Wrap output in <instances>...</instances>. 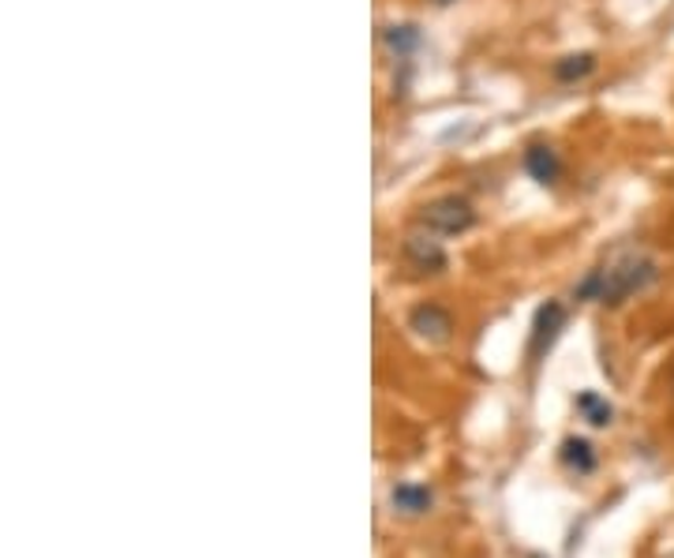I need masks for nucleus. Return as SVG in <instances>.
Listing matches in <instances>:
<instances>
[{
	"instance_id": "nucleus-3",
	"label": "nucleus",
	"mask_w": 674,
	"mask_h": 558,
	"mask_svg": "<svg viewBox=\"0 0 674 558\" xmlns=\"http://www.w3.org/2000/svg\"><path fill=\"white\" fill-rule=\"evenodd\" d=\"M562 322H566V308L562 303H543L537 311V322H532V345H529V356H543L551 349V341L559 338Z\"/></svg>"
},
{
	"instance_id": "nucleus-9",
	"label": "nucleus",
	"mask_w": 674,
	"mask_h": 558,
	"mask_svg": "<svg viewBox=\"0 0 674 558\" xmlns=\"http://www.w3.org/2000/svg\"><path fill=\"white\" fill-rule=\"evenodd\" d=\"M592 68H596V56H592V53H578V56H566V61H559L554 75L570 83V80H584V75H589Z\"/></svg>"
},
{
	"instance_id": "nucleus-8",
	"label": "nucleus",
	"mask_w": 674,
	"mask_h": 558,
	"mask_svg": "<svg viewBox=\"0 0 674 558\" xmlns=\"http://www.w3.org/2000/svg\"><path fill=\"white\" fill-rule=\"evenodd\" d=\"M559 457H562V465L573 468V473H592V468H596V454H592V446L584 443V438H566Z\"/></svg>"
},
{
	"instance_id": "nucleus-1",
	"label": "nucleus",
	"mask_w": 674,
	"mask_h": 558,
	"mask_svg": "<svg viewBox=\"0 0 674 558\" xmlns=\"http://www.w3.org/2000/svg\"><path fill=\"white\" fill-rule=\"evenodd\" d=\"M652 278H656V267H652L649 259L630 256V259L614 262V267H607V270L592 273V278L581 286V297L600 300V303H622V300H630L633 292H641Z\"/></svg>"
},
{
	"instance_id": "nucleus-12",
	"label": "nucleus",
	"mask_w": 674,
	"mask_h": 558,
	"mask_svg": "<svg viewBox=\"0 0 674 558\" xmlns=\"http://www.w3.org/2000/svg\"><path fill=\"white\" fill-rule=\"evenodd\" d=\"M435 4H450V0H435Z\"/></svg>"
},
{
	"instance_id": "nucleus-11",
	"label": "nucleus",
	"mask_w": 674,
	"mask_h": 558,
	"mask_svg": "<svg viewBox=\"0 0 674 558\" xmlns=\"http://www.w3.org/2000/svg\"><path fill=\"white\" fill-rule=\"evenodd\" d=\"M386 45H390L394 53H409V49L420 45V31H416V27H390V31H386Z\"/></svg>"
},
{
	"instance_id": "nucleus-7",
	"label": "nucleus",
	"mask_w": 674,
	"mask_h": 558,
	"mask_svg": "<svg viewBox=\"0 0 674 558\" xmlns=\"http://www.w3.org/2000/svg\"><path fill=\"white\" fill-rule=\"evenodd\" d=\"M394 506L405 514H423V510H431V492L423 484H398L394 487Z\"/></svg>"
},
{
	"instance_id": "nucleus-10",
	"label": "nucleus",
	"mask_w": 674,
	"mask_h": 558,
	"mask_svg": "<svg viewBox=\"0 0 674 558\" xmlns=\"http://www.w3.org/2000/svg\"><path fill=\"white\" fill-rule=\"evenodd\" d=\"M578 409H581L584 420H589L592 427H607L611 424V405H607V401H600L596 394H581Z\"/></svg>"
},
{
	"instance_id": "nucleus-5",
	"label": "nucleus",
	"mask_w": 674,
	"mask_h": 558,
	"mask_svg": "<svg viewBox=\"0 0 674 558\" xmlns=\"http://www.w3.org/2000/svg\"><path fill=\"white\" fill-rule=\"evenodd\" d=\"M405 256H409L416 267H423V270H442L446 267V251L439 248V240L423 237V232H412V237L405 240Z\"/></svg>"
},
{
	"instance_id": "nucleus-2",
	"label": "nucleus",
	"mask_w": 674,
	"mask_h": 558,
	"mask_svg": "<svg viewBox=\"0 0 674 558\" xmlns=\"http://www.w3.org/2000/svg\"><path fill=\"white\" fill-rule=\"evenodd\" d=\"M420 221L428 225L431 232H442V237H458V232L472 229L476 221V210L469 199H461V195H442V199H435L423 207Z\"/></svg>"
},
{
	"instance_id": "nucleus-4",
	"label": "nucleus",
	"mask_w": 674,
	"mask_h": 558,
	"mask_svg": "<svg viewBox=\"0 0 674 558\" xmlns=\"http://www.w3.org/2000/svg\"><path fill=\"white\" fill-rule=\"evenodd\" d=\"M409 327L416 330V338H423V341H446L453 330V319H450V311L439 308V303H420V308L409 316Z\"/></svg>"
},
{
	"instance_id": "nucleus-6",
	"label": "nucleus",
	"mask_w": 674,
	"mask_h": 558,
	"mask_svg": "<svg viewBox=\"0 0 674 558\" xmlns=\"http://www.w3.org/2000/svg\"><path fill=\"white\" fill-rule=\"evenodd\" d=\"M524 169L537 176L540 184H551L562 165H559V154H554L551 146H529V154H524Z\"/></svg>"
}]
</instances>
